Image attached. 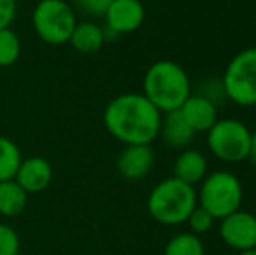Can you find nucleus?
<instances>
[{
	"label": "nucleus",
	"instance_id": "nucleus-1",
	"mask_svg": "<svg viewBox=\"0 0 256 255\" xmlns=\"http://www.w3.org/2000/svg\"><path fill=\"white\" fill-rule=\"evenodd\" d=\"M162 114L143 93H124L108 102L103 112L106 131L124 145H150L160 131Z\"/></svg>",
	"mask_w": 256,
	"mask_h": 255
},
{
	"label": "nucleus",
	"instance_id": "nucleus-2",
	"mask_svg": "<svg viewBox=\"0 0 256 255\" xmlns=\"http://www.w3.org/2000/svg\"><path fill=\"white\" fill-rule=\"evenodd\" d=\"M143 95L160 114L180 110L192 95L190 77L180 63L158 60L145 72Z\"/></svg>",
	"mask_w": 256,
	"mask_h": 255
},
{
	"label": "nucleus",
	"instance_id": "nucleus-3",
	"mask_svg": "<svg viewBox=\"0 0 256 255\" xmlns=\"http://www.w3.org/2000/svg\"><path fill=\"white\" fill-rule=\"evenodd\" d=\"M146 206L158 224L178 225L186 222L197 206V192L194 185L185 184L176 177L166 178L150 192Z\"/></svg>",
	"mask_w": 256,
	"mask_h": 255
},
{
	"label": "nucleus",
	"instance_id": "nucleus-4",
	"mask_svg": "<svg viewBox=\"0 0 256 255\" xmlns=\"http://www.w3.org/2000/svg\"><path fill=\"white\" fill-rule=\"evenodd\" d=\"M32 23L40 41L51 46H63L70 42L77 16L66 0H40L32 14Z\"/></svg>",
	"mask_w": 256,
	"mask_h": 255
},
{
	"label": "nucleus",
	"instance_id": "nucleus-5",
	"mask_svg": "<svg viewBox=\"0 0 256 255\" xmlns=\"http://www.w3.org/2000/svg\"><path fill=\"white\" fill-rule=\"evenodd\" d=\"M242 196V185L236 175L230 171H214L202 180L197 201L214 218H225L239 210Z\"/></svg>",
	"mask_w": 256,
	"mask_h": 255
},
{
	"label": "nucleus",
	"instance_id": "nucleus-6",
	"mask_svg": "<svg viewBox=\"0 0 256 255\" xmlns=\"http://www.w3.org/2000/svg\"><path fill=\"white\" fill-rule=\"evenodd\" d=\"M223 93L240 107L256 105V48L237 53L226 65L222 79Z\"/></svg>",
	"mask_w": 256,
	"mask_h": 255
},
{
	"label": "nucleus",
	"instance_id": "nucleus-7",
	"mask_svg": "<svg viewBox=\"0 0 256 255\" xmlns=\"http://www.w3.org/2000/svg\"><path fill=\"white\" fill-rule=\"evenodd\" d=\"M251 131L237 119H218L208 131V147L214 157L225 163H240L248 159Z\"/></svg>",
	"mask_w": 256,
	"mask_h": 255
},
{
	"label": "nucleus",
	"instance_id": "nucleus-8",
	"mask_svg": "<svg viewBox=\"0 0 256 255\" xmlns=\"http://www.w3.org/2000/svg\"><path fill=\"white\" fill-rule=\"evenodd\" d=\"M220 234L223 241L234 250L246 252L256 248V217L250 211L237 210L222 218Z\"/></svg>",
	"mask_w": 256,
	"mask_h": 255
},
{
	"label": "nucleus",
	"instance_id": "nucleus-9",
	"mask_svg": "<svg viewBox=\"0 0 256 255\" xmlns=\"http://www.w3.org/2000/svg\"><path fill=\"white\" fill-rule=\"evenodd\" d=\"M104 28L115 35L136 32L145 21V6L140 0H112L104 13Z\"/></svg>",
	"mask_w": 256,
	"mask_h": 255
},
{
	"label": "nucleus",
	"instance_id": "nucleus-10",
	"mask_svg": "<svg viewBox=\"0 0 256 255\" xmlns=\"http://www.w3.org/2000/svg\"><path fill=\"white\" fill-rule=\"evenodd\" d=\"M14 180L21 185L26 194H37L49 187L52 180V166L48 159L40 156L21 159V164L18 168Z\"/></svg>",
	"mask_w": 256,
	"mask_h": 255
},
{
	"label": "nucleus",
	"instance_id": "nucleus-11",
	"mask_svg": "<svg viewBox=\"0 0 256 255\" xmlns=\"http://www.w3.org/2000/svg\"><path fill=\"white\" fill-rule=\"evenodd\" d=\"M154 150L150 145H126L117 157V170L126 180H142L154 166Z\"/></svg>",
	"mask_w": 256,
	"mask_h": 255
},
{
	"label": "nucleus",
	"instance_id": "nucleus-12",
	"mask_svg": "<svg viewBox=\"0 0 256 255\" xmlns=\"http://www.w3.org/2000/svg\"><path fill=\"white\" fill-rule=\"evenodd\" d=\"M180 112L183 114L194 133L209 131L218 121V109L214 102L206 95H190L182 105Z\"/></svg>",
	"mask_w": 256,
	"mask_h": 255
},
{
	"label": "nucleus",
	"instance_id": "nucleus-13",
	"mask_svg": "<svg viewBox=\"0 0 256 255\" xmlns=\"http://www.w3.org/2000/svg\"><path fill=\"white\" fill-rule=\"evenodd\" d=\"M158 135H162L164 142L172 149H183L194 140V129L188 126V123L185 121L183 114L180 110H172V112L162 114L160 121V131Z\"/></svg>",
	"mask_w": 256,
	"mask_h": 255
},
{
	"label": "nucleus",
	"instance_id": "nucleus-14",
	"mask_svg": "<svg viewBox=\"0 0 256 255\" xmlns=\"http://www.w3.org/2000/svg\"><path fill=\"white\" fill-rule=\"evenodd\" d=\"M174 177L188 185H196L202 182L208 175V159L202 152L194 149H186L174 161Z\"/></svg>",
	"mask_w": 256,
	"mask_h": 255
},
{
	"label": "nucleus",
	"instance_id": "nucleus-15",
	"mask_svg": "<svg viewBox=\"0 0 256 255\" xmlns=\"http://www.w3.org/2000/svg\"><path fill=\"white\" fill-rule=\"evenodd\" d=\"M70 44L74 46L75 51L82 55H94L104 44L103 27L96 25L94 21H80V23L77 21L72 32Z\"/></svg>",
	"mask_w": 256,
	"mask_h": 255
},
{
	"label": "nucleus",
	"instance_id": "nucleus-16",
	"mask_svg": "<svg viewBox=\"0 0 256 255\" xmlns=\"http://www.w3.org/2000/svg\"><path fill=\"white\" fill-rule=\"evenodd\" d=\"M28 194L21 189L16 180L0 182V215L16 217L26 208Z\"/></svg>",
	"mask_w": 256,
	"mask_h": 255
},
{
	"label": "nucleus",
	"instance_id": "nucleus-17",
	"mask_svg": "<svg viewBox=\"0 0 256 255\" xmlns=\"http://www.w3.org/2000/svg\"><path fill=\"white\" fill-rule=\"evenodd\" d=\"M21 164V150L7 136L0 135V182L12 180Z\"/></svg>",
	"mask_w": 256,
	"mask_h": 255
},
{
	"label": "nucleus",
	"instance_id": "nucleus-18",
	"mask_svg": "<svg viewBox=\"0 0 256 255\" xmlns=\"http://www.w3.org/2000/svg\"><path fill=\"white\" fill-rule=\"evenodd\" d=\"M164 255H204V245L194 232H182L169 239Z\"/></svg>",
	"mask_w": 256,
	"mask_h": 255
},
{
	"label": "nucleus",
	"instance_id": "nucleus-19",
	"mask_svg": "<svg viewBox=\"0 0 256 255\" xmlns=\"http://www.w3.org/2000/svg\"><path fill=\"white\" fill-rule=\"evenodd\" d=\"M21 41L12 28L0 30V67H10L20 60Z\"/></svg>",
	"mask_w": 256,
	"mask_h": 255
},
{
	"label": "nucleus",
	"instance_id": "nucleus-20",
	"mask_svg": "<svg viewBox=\"0 0 256 255\" xmlns=\"http://www.w3.org/2000/svg\"><path fill=\"white\" fill-rule=\"evenodd\" d=\"M110 4L112 0H72L70 6L74 7V11L88 18H102Z\"/></svg>",
	"mask_w": 256,
	"mask_h": 255
},
{
	"label": "nucleus",
	"instance_id": "nucleus-21",
	"mask_svg": "<svg viewBox=\"0 0 256 255\" xmlns=\"http://www.w3.org/2000/svg\"><path fill=\"white\" fill-rule=\"evenodd\" d=\"M214 220L216 218L212 217L208 210H204L202 206H196L192 213H190V217L186 218V222H188V225L194 231V234H202V232H208L209 229L212 227Z\"/></svg>",
	"mask_w": 256,
	"mask_h": 255
},
{
	"label": "nucleus",
	"instance_id": "nucleus-22",
	"mask_svg": "<svg viewBox=\"0 0 256 255\" xmlns=\"http://www.w3.org/2000/svg\"><path fill=\"white\" fill-rule=\"evenodd\" d=\"M20 236L10 225L0 224V255H20Z\"/></svg>",
	"mask_w": 256,
	"mask_h": 255
},
{
	"label": "nucleus",
	"instance_id": "nucleus-23",
	"mask_svg": "<svg viewBox=\"0 0 256 255\" xmlns=\"http://www.w3.org/2000/svg\"><path fill=\"white\" fill-rule=\"evenodd\" d=\"M16 0H0V30L2 28H10L14 18H16Z\"/></svg>",
	"mask_w": 256,
	"mask_h": 255
},
{
	"label": "nucleus",
	"instance_id": "nucleus-24",
	"mask_svg": "<svg viewBox=\"0 0 256 255\" xmlns=\"http://www.w3.org/2000/svg\"><path fill=\"white\" fill-rule=\"evenodd\" d=\"M248 159L256 166V131L251 133V145H250V154H248Z\"/></svg>",
	"mask_w": 256,
	"mask_h": 255
},
{
	"label": "nucleus",
	"instance_id": "nucleus-25",
	"mask_svg": "<svg viewBox=\"0 0 256 255\" xmlns=\"http://www.w3.org/2000/svg\"><path fill=\"white\" fill-rule=\"evenodd\" d=\"M240 255H256V248L246 250V252H240Z\"/></svg>",
	"mask_w": 256,
	"mask_h": 255
}]
</instances>
